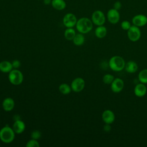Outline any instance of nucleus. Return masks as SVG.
I'll return each mask as SVG.
<instances>
[{
	"label": "nucleus",
	"instance_id": "obj_1",
	"mask_svg": "<svg viewBox=\"0 0 147 147\" xmlns=\"http://www.w3.org/2000/svg\"><path fill=\"white\" fill-rule=\"evenodd\" d=\"M93 28V23L90 18L87 17H82L78 20L76 28L77 30L82 34H86L90 32Z\"/></svg>",
	"mask_w": 147,
	"mask_h": 147
},
{
	"label": "nucleus",
	"instance_id": "obj_21",
	"mask_svg": "<svg viewBox=\"0 0 147 147\" xmlns=\"http://www.w3.org/2000/svg\"><path fill=\"white\" fill-rule=\"evenodd\" d=\"M73 42L75 45L77 46H80L83 45L85 41V38L82 33H78L76 34L75 37L73 39Z\"/></svg>",
	"mask_w": 147,
	"mask_h": 147
},
{
	"label": "nucleus",
	"instance_id": "obj_28",
	"mask_svg": "<svg viewBox=\"0 0 147 147\" xmlns=\"http://www.w3.org/2000/svg\"><path fill=\"white\" fill-rule=\"evenodd\" d=\"M13 69H18L21 66V62L18 60H14L11 62Z\"/></svg>",
	"mask_w": 147,
	"mask_h": 147
},
{
	"label": "nucleus",
	"instance_id": "obj_24",
	"mask_svg": "<svg viewBox=\"0 0 147 147\" xmlns=\"http://www.w3.org/2000/svg\"><path fill=\"white\" fill-rule=\"evenodd\" d=\"M114 79L115 78L114 75L107 74H105L103 76V82L106 84H111V83L114 80Z\"/></svg>",
	"mask_w": 147,
	"mask_h": 147
},
{
	"label": "nucleus",
	"instance_id": "obj_7",
	"mask_svg": "<svg viewBox=\"0 0 147 147\" xmlns=\"http://www.w3.org/2000/svg\"><path fill=\"white\" fill-rule=\"evenodd\" d=\"M77 21L78 20L76 16L71 13H68L65 14L63 19V24L66 28L74 27L76 26Z\"/></svg>",
	"mask_w": 147,
	"mask_h": 147
},
{
	"label": "nucleus",
	"instance_id": "obj_27",
	"mask_svg": "<svg viewBox=\"0 0 147 147\" xmlns=\"http://www.w3.org/2000/svg\"><path fill=\"white\" fill-rule=\"evenodd\" d=\"M41 136V133L38 130H34L31 133V138L33 139H35L38 140L40 138Z\"/></svg>",
	"mask_w": 147,
	"mask_h": 147
},
{
	"label": "nucleus",
	"instance_id": "obj_14",
	"mask_svg": "<svg viewBox=\"0 0 147 147\" xmlns=\"http://www.w3.org/2000/svg\"><path fill=\"white\" fill-rule=\"evenodd\" d=\"M12 128L16 134H19L24 131L25 129V124L20 119H17V120H15L13 125Z\"/></svg>",
	"mask_w": 147,
	"mask_h": 147
},
{
	"label": "nucleus",
	"instance_id": "obj_9",
	"mask_svg": "<svg viewBox=\"0 0 147 147\" xmlns=\"http://www.w3.org/2000/svg\"><path fill=\"white\" fill-rule=\"evenodd\" d=\"M85 87V81L82 78H76L74 79L71 84V87L73 91L79 92L82 91Z\"/></svg>",
	"mask_w": 147,
	"mask_h": 147
},
{
	"label": "nucleus",
	"instance_id": "obj_2",
	"mask_svg": "<svg viewBox=\"0 0 147 147\" xmlns=\"http://www.w3.org/2000/svg\"><path fill=\"white\" fill-rule=\"evenodd\" d=\"M125 64L123 57L118 55L111 57L109 61V65L110 69L115 72L122 71L125 68Z\"/></svg>",
	"mask_w": 147,
	"mask_h": 147
},
{
	"label": "nucleus",
	"instance_id": "obj_3",
	"mask_svg": "<svg viewBox=\"0 0 147 147\" xmlns=\"http://www.w3.org/2000/svg\"><path fill=\"white\" fill-rule=\"evenodd\" d=\"M15 134L13 128L6 125L0 130V140L4 143L9 144L14 140Z\"/></svg>",
	"mask_w": 147,
	"mask_h": 147
},
{
	"label": "nucleus",
	"instance_id": "obj_25",
	"mask_svg": "<svg viewBox=\"0 0 147 147\" xmlns=\"http://www.w3.org/2000/svg\"><path fill=\"white\" fill-rule=\"evenodd\" d=\"M26 147H39L40 144L37 140L33 139L32 138L31 140H29L26 144Z\"/></svg>",
	"mask_w": 147,
	"mask_h": 147
},
{
	"label": "nucleus",
	"instance_id": "obj_6",
	"mask_svg": "<svg viewBox=\"0 0 147 147\" xmlns=\"http://www.w3.org/2000/svg\"><path fill=\"white\" fill-rule=\"evenodd\" d=\"M127 36L128 38L133 42L137 41L141 37V32L139 27L134 25L127 30Z\"/></svg>",
	"mask_w": 147,
	"mask_h": 147
},
{
	"label": "nucleus",
	"instance_id": "obj_17",
	"mask_svg": "<svg viewBox=\"0 0 147 147\" xmlns=\"http://www.w3.org/2000/svg\"><path fill=\"white\" fill-rule=\"evenodd\" d=\"M51 5L53 8L59 11L64 10L67 6L64 0H52Z\"/></svg>",
	"mask_w": 147,
	"mask_h": 147
},
{
	"label": "nucleus",
	"instance_id": "obj_4",
	"mask_svg": "<svg viewBox=\"0 0 147 147\" xmlns=\"http://www.w3.org/2000/svg\"><path fill=\"white\" fill-rule=\"evenodd\" d=\"M8 78L9 82L12 84L17 86L22 83L24 79V76L22 73L18 69H13L9 73Z\"/></svg>",
	"mask_w": 147,
	"mask_h": 147
},
{
	"label": "nucleus",
	"instance_id": "obj_8",
	"mask_svg": "<svg viewBox=\"0 0 147 147\" xmlns=\"http://www.w3.org/2000/svg\"><path fill=\"white\" fill-rule=\"evenodd\" d=\"M107 19L111 24H117L120 20V14L118 10L112 8L109 9L107 13Z\"/></svg>",
	"mask_w": 147,
	"mask_h": 147
},
{
	"label": "nucleus",
	"instance_id": "obj_19",
	"mask_svg": "<svg viewBox=\"0 0 147 147\" xmlns=\"http://www.w3.org/2000/svg\"><path fill=\"white\" fill-rule=\"evenodd\" d=\"M107 32V28L105 26H97L95 30V35L98 38H103L105 37H106Z\"/></svg>",
	"mask_w": 147,
	"mask_h": 147
},
{
	"label": "nucleus",
	"instance_id": "obj_5",
	"mask_svg": "<svg viewBox=\"0 0 147 147\" xmlns=\"http://www.w3.org/2000/svg\"><path fill=\"white\" fill-rule=\"evenodd\" d=\"M91 21L96 26L103 25L106 22V16L102 11L96 10L91 15Z\"/></svg>",
	"mask_w": 147,
	"mask_h": 147
},
{
	"label": "nucleus",
	"instance_id": "obj_15",
	"mask_svg": "<svg viewBox=\"0 0 147 147\" xmlns=\"http://www.w3.org/2000/svg\"><path fill=\"white\" fill-rule=\"evenodd\" d=\"M14 105H15L14 100H13V99L10 97L6 98L2 101V108L6 111H11L14 109Z\"/></svg>",
	"mask_w": 147,
	"mask_h": 147
},
{
	"label": "nucleus",
	"instance_id": "obj_29",
	"mask_svg": "<svg viewBox=\"0 0 147 147\" xmlns=\"http://www.w3.org/2000/svg\"><path fill=\"white\" fill-rule=\"evenodd\" d=\"M113 8L119 11L122 8V3H121V2L120 1H115L114 3V4H113Z\"/></svg>",
	"mask_w": 147,
	"mask_h": 147
},
{
	"label": "nucleus",
	"instance_id": "obj_26",
	"mask_svg": "<svg viewBox=\"0 0 147 147\" xmlns=\"http://www.w3.org/2000/svg\"><path fill=\"white\" fill-rule=\"evenodd\" d=\"M131 25L130 24V22L129 21L127 20H125L123 21L121 24V28L124 30H127L130 27H131Z\"/></svg>",
	"mask_w": 147,
	"mask_h": 147
},
{
	"label": "nucleus",
	"instance_id": "obj_18",
	"mask_svg": "<svg viewBox=\"0 0 147 147\" xmlns=\"http://www.w3.org/2000/svg\"><path fill=\"white\" fill-rule=\"evenodd\" d=\"M13 69L11 62L3 60L0 62V71L4 73H9Z\"/></svg>",
	"mask_w": 147,
	"mask_h": 147
},
{
	"label": "nucleus",
	"instance_id": "obj_11",
	"mask_svg": "<svg viewBox=\"0 0 147 147\" xmlns=\"http://www.w3.org/2000/svg\"><path fill=\"white\" fill-rule=\"evenodd\" d=\"M111 89L114 93L120 92L124 88V82L123 80L119 78L114 79L113 82L111 83Z\"/></svg>",
	"mask_w": 147,
	"mask_h": 147
},
{
	"label": "nucleus",
	"instance_id": "obj_30",
	"mask_svg": "<svg viewBox=\"0 0 147 147\" xmlns=\"http://www.w3.org/2000/svg\"><path fill=\"white\" fill-rule=\"evenodd\" d=\"M111 126L110 124H108V123H105V125L103 126V130L105 131L106 132H109L111 130Z\"/></svg>",
	"mask_w": 147,
	"mask_h": 147
},
{
	"label": "nucleus",
	"instance_id": "obj_23",
	"mask_svg": "<svg viewBox=\"0 0 147 147\" xmlns=\"http://www.w3.org/2000/svg\"><path fill=\"white\" fill-rule=\"evenodd\" d=\"M59 91L64 95L69 94L72 90L71 86H69L67 83L61 84L59 87Z\"/></svg>",
	"mask_w": 147,
	"mask_h": 147
},
{
	"label": "nucleus",
	"instance_id": "obj_12",
	"mask_svg": "<svg viewBox=\"0 0 147 147\" xmlns=\"http://www.w3.org/2000/svg\"><path fill=\"white\" fill-rule=\"evenodd\" d=\"M115 114L111 110H105L102 114V118L105 123L111 124L115 121Z\"/></svg>",
	"mask_w": 147,
	"mask_h": 147
},
{
	"label": "nucleus",
	"instance_id": "obj_22",
	"mask_svg": "<svg viewBox=\"0 0 147 147\" xmlns=\"http://www.w3.org/2000/svg\"><path fill=\"white\" fill-rule=\"evenodd\" d=\"M138 78L140 83L146 84L147 83V68L142 69L138 75Z\"/></svg>",
	"mask_w": 147,
	"mask_h": 147
},
{
	"label": "nucleus",
	"instance_id": "obj_13",
	"mask_svg": "<svg viewBox=\"0 0 147 147\" xmlns=\"http://www.w3.org/2000/svg\"><path fill=\"white\" fill-rule=\"evenodd\" d=\"M134 92L136 96L137 97H143L144 96L147 92V88L145 86V84L140 83H138L134 88Z\"/></svg>",
	"mask_w": 147,
	"mask_h": 147
},
{
	"label": "nucleus",
	"instance_id": "obj_20",
	"mask_svg": "<svg viewBox=\"0 0 147 147\" xmlns=\"http://www.w3.org/2000/svg\"><path fill=\"white\" fill-rule=\"evenodd\" d=\"M76 34V32L72 28H67L64 31V37L68 40H73Z\"/></svg>",
	"mask_w": 147,
	"mask_h": 147
},
{
	"label": "nucleus",
	"instance_id": "obj_31",
	"mask_svg": "<svg viewBox=\"0 0 147 147\" xmlns=\"http://www.w3.org/2000/svg\"><path fill=\"white\" fill-rule=\"evenodd\" d=\"M43 2L45 5H50L51 4L52 2V0H43Z\"/></svg>",
	"mask_w": 147,
	"mask_h": 147
},
{
	"label": "nucleus",
	"instance_id": "obj_10",
	"mask_svg": "<svg viewBox=\"0 0 147 147\" xmlns=\"http://www.w3.org/2000/svg\"><path fill=\"white\" fill-rule=\"evenodd\" d=\"M133 25L138 27H142L147 24V16L142 14L135 15L131 20Z\"/></svg>",
	"mask_w": 147,
	"mask_h": 147
},
{
	"label": "nucleus",
	"instance_id": "obj_16",
	"mask_svg": "<svg viewBox=\"0 0 147 147\" xmlns=\"http://www.w3.org/2000/svg\"><path fill=\"white\" fill-rule=\"evenodd\" d=\"M138 67L137 64L134 61L130 60L127 61L125 64V69L127 72L129 74L135 73L138 70Z\"/></svg>",
	"mask_w": 147,
	"mask_h": 147
}]
</instances>
